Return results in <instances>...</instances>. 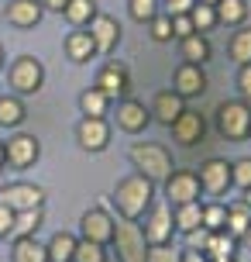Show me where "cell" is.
I'll return each mask as SVG.
<instances>
[{"mask_svg": "<svg viewBox=\"0 0 251 262\" xmlns=\"http://www.w3.org/2000/svg\"><path fill=\"white\" fill-rule=\"evenodd\" d=\"M165 200H169L172 207H179V204H193V200H199V176L196 169H172V176L165 180Z\"/></svg>", "mask_w": 251, "mask_h": 262, "instance_id": "8fae6325", "label": "cell"}, {"mask_svg": "<svg viewBox=\"0 0 251 262\" xmlns=\"http://www.w3.org/2000/svg\"><path fill=\"white\" fill-rule=\"evenodd\" d=\"M238 245H248V249H251V228L244 231V235H241V242H238Z\"/></svg>", "mask_w": 251, "mask_h": 262, "instance_id": "7dc6e473", "label": "cell"}, {"mask_svg": "<svg viewBox=\"0 0 251 262\" xmlns=\"http://www.w3.org/2000/svg\"><path fill=\"white\" fill-rule=\"evenodd\" d=\"M0 69H4V45H0Z\"/></svg>", "mask_w": 251, "mask_h": 262, "instance_id": "f907efd6", "label": "cell"}, {"mask_svg": "<svg viewBox=\"0 0 251 262\" xmlns=\"http://www.w3.org/2000/svg\"><path fill=\"white\" fill-rule=\"evenodd\" d=\"M41 14H45V7H41L38 0H7V7H4L7 25L21 28V31H28V28H38Z\"/></svg>", "mask_w": 251, "mask_h": 262, "instance_id": "ac0fdd59", "label": "cell"}, {"mask_svg": "<svg viewBox=\"0 0 251 262\" xmlns=\"http://www.w3.org/2000/svg\"><path fill=\"white\" fill-rule=\"evenodd\" d=\"M231 176H234V186H238V190H248L251 186V156L231 162Z\"/></svg>", "mask_w": 251, "mask_h": 262, "instance_id": "74e56055", "label": "cell"}, {"mask_svg": "<svg viewBox=\"0 0 251 262\" xmlns=\"http://www.w3.org/2000/svg\"><path fill=\"white\" fill-rule=\"evenodd\" d=\"M183 252L175 245H148V259L145 262H179Z\"/></svg>", "mask_w": 251, "mask_h": 262, "instance_id": "f35d334b", "label": "cell"}, {"mask_svg": "<svg viewBox=\"0 0 251 262\" xmlns=\"http://www.w3.org/2000/svg\"><path fill=\"white\" fill-rule=\"evenodd\" d=\"M217 21L227 28H241L248 21V0H217Z\"/></svg>", "mask_w": 251, "mask_h": 262, "instance_id": "83f0119b", "label": "cell"}, {"mask_svg": "<svg viewBox=\"0 0 251 262\" xmlns=\"http://www.w3.org/2000/svg\"><path fill=\"white\" fill-rule=\"evenodd\" d=\"M179 55H183V62H196V66H207L210 62V38L207 35H199V31H193V35H186V38H179Z\"/></svg>", "mask_w": 251, "mask_h": 262, "instance_id": "44dd1931", "label": "cell"}, {"mask_svg": "<svg viewBox=\"0 0 251 262\" xmlns=\"http://www.w3.org/2000/svg\"><path fill=\"white\" fill-rule=\"evenodd\" d=\"M100 14V7H96V0H69L66 11H62V17H66L72 28H86Z\"/></svg>", "mask_w": 251, "mask_h": 262, "instance_id": "f546056e", "label": "cell"}, {"mask_svg": "<svg viewBox=\"0 0 251 262\" xmlns=\"http://www.w3.org/2000/svg\"><path fill=\"white\" fill-rule=\"evenodd\" d=\"M7 86L17 97H35L45 86V66H41L38 55H17L7 66Z\"/></svg>", "mask_w": 251, "mask_h": 262, "instance_id": "277c9868", "label": "cell"}, {"mask_svg": "<svg viewBox=\"0 0 251 262\" xmlns=\"http://www.w3.org/2000/svg\"><path fill=\"white\" fill-rule=\"evenodd\" d=\"M238 90H241V100L251 104V62L238 69Z\"/></svg>", "mask_w": 251, "mask_h": 262, "instance_id": "b9f144b4", "label": "cell"}, {"mask_svg": "<svg viewBox=\"0 0 251 262\" xmlns=\"http://www.w3.org/2000/svg\"><path fill=\"white\" fill-rule=\"evenodd\" d=\"M179 262H210V259H207L203 252H193V249H186L183 255H179Z\"/></svg>", "mask_w": 251, "mask_h": 262, "instance_id": "bcb514c9", "label": "cell"}, {"mask_svg": "<svg viewBox=\"0 0 251 262\" xmlns=\"http://www.w3.org/2000/svg\"><path fill=\"white\" fill-rule=\"evenodd\" d=\"M148 111H152V121H159V124L169 128L172 121L186 111V97H179L175 90H159L152 97V107H148Z\"/></svg>", "mask_w": 251, "mask_h": 262, "instance_id": "d6986e66", "label": "cell"}, {"mask_svg": "<svg viewBox=\"0 0 251 262\" xmlns=\"http://www.w3.org/2000/svg\"><path fill=\"white\" fill-rule=\"evenodd\" d=\"M86 31L93 35V45H96V55H110L114 49L120 45V38H124V31H120V21L117 17H110V14H96L90 25H86Z\"/></svg>", "mask_w": 251, "mask_h": 262, "instance_id": "7c38bea8", "label": "cell"}, {"mask_svg": "<svg viewBox=\"0 0 251 262\" xmlns=\"http://www.w3.org/2000/svg\"><path fill=\"white\" fill-rule=\"evenodd\" d=\"M11 262H48V249L38 238H14L11 245Z\"/></svg>", "mask_w": 251, "mask_h": 262, "instance_id": "cb8c5ba5", "label": "cell"}, {"mask_svg": "<svg viewBox=\"0 0 251 262\" xmlns=\"http://www.w3.org/2000/svg\"><path fill=\"white\" fill-rule=\"evenodd\" d=\"M196 176H199V190L207 196H224V193H231V186H234V176H231V162L227 159H220V156H210L203 166L196 169Z\"/></svg>", "mask_w": 251, "mask_h": 262, "instance_id": "ba28073f", "label": "cell"}, {"mask_svg": "<svg viewBox=\"0 0 251 262\" xmlns=\"http://www.w3.org/2000/svg\"><path fill=\"white\" fill-rule=\"evenodd\" d=\"M110 245L117 252V262H145L148 259V242H145V231L138 221H124L120 217L114 224V238Z\"/></svg>", "mask_w": 251, "mask_h": 262, "instance_id": "5b68a950", "label": "cell"}, {"mask_svg": "<svg viewBox=\"0 0 251 262\" xmlns=\"http://www.w3.org/2000/svg\"><path fill=\"white\" fill-rule=\"evenodd\" d=\"M159 0H128V14H131V21H138V25H148L155 14H159Z\"/></svg>", "mask_w": 251, "mask_h": 262, "instance_id": "d590c367", "label": "cell"}, {"mask_svg": "<svg viewBox=\"0 0 251 262\" xmlns=\"http://www.w3.org/2000/svg\"><path fill=\"white\" fill-rule=\"evenodd\" d=\"M41 224H45V207L21 210V214H14V235L11 238H31V235H38Z\"/></svg>", "mask_w": 251, "mask_h": 262, "instance_id": "4dcf8cb0", "label": "cell"}, {"mask_svg": "<svg viewBox=\"0 0 251 262\" xmlns=\"http://www.w3.org/2000/svg\"><path fill=\"white\" fill-rule=\"evenodd\" d=\"M114 214L107 207H90L86 214L80 217V231L86 242H96V245H110V238H114Z\"/></svg>", "mask_w": 251, "mask_h": 262, "instance_id": "4fadbf2b", "label": "cell"}, {"mask_svg": "<svg viewBox=\"0 0 251 262\" xmlns=\"http://www.w3.org/2000/svg\"><path fill=\"white\" fill-rule=\"evenodd\" d=\"M196 28H193V17L189 14H175L172 17V38H186V35H193Z\"/></svg>", "mask_w": 251, "mask_h": 262, "instance_id": "60d3db41", "label": "cell"}, {"mask_svg": "<svg viewBox=\"0 0 251 262\" xmlns=\"http://www.w3.org/2000/svg\"><path fill=\"white\" fill-rule=\"evenodd\" d=\"M241 200H244V204H248V207H251V186H248V190H244V196H241Z\"/></svg>", "mask_w": 251, "mask_h": 262, "instance_id": "c3c4849f", "label": "cell"}, {"mask_svg": "<svg viewBox=\"0 0 251 262\" xmlns=\"http://www.w3.org/2000/svg\"><path fill=\"white\" fill-rule=\"evenodd\" d=\"M4 166H7V162H4V142H0V172H4Z\"/></svg>", "mask_w": 251, "mask_h": 262, "instance_id": "681fc988", "label": "cell"}, {"mask_svg": "<svg viewBox=\"0 0 251 262\" xmlns=\"http://www.w3.org/2000/svg\"><path fill=\"white\" fill-rule=\"evenodd\" d=\"M38 159H41V142L28 131H14L4 142V162L11 169H31Z\"/></svg>", "mask_w": 251, "mask_h": 262, "instance_id": "52a82bcc", "label": "cell"}, {"mask_svg": "<svg viewBox=\"0 0 251 262\" xmlns=\"http://www.w3.org/2000/svg\"><path fill=\"white\" fill-rule=\"evenodd\" d=\"M148 31H152V41H159V45L172 41V17L165 11H159L152 21H148Z\"/></svg>", "mask_w": 251, "mask_h": 262, "instance_id": "8d00e7d4", "label": "cell"}, {"mask_svg": "<svg viewBox=\"0 0 251 262\" xmlns=\"http://www.w3.org/2000/svg\"><path fill=\"white\" fill-rule=\"evenodd\" d=\"M28 118L24 111V100L17 97V93H0V128H21Z\"/></svg>", "mask_w": 251, "mask_h": 262, "instance_id": "603a6c76", "label": "cell"}, {"mask_svg": "<svg viewBox=\"0 0 251 262\" xmlns=\"http://www.w3.org/2000/svg\"><path fill=\"white\" fill-rule=\"evenodd\" d=\"M14 235V210L0 204V238H11Z\"/></svg>", "mask_w": 251, "mask_h": 262, "instance_id": "ee69618b", "label": "cell"}, {"mask_svg": "<svg viewBox=\"0 0 251 262\" xmlns=\"http://www.w3.org/2000/svg\"><path fill=\"white\" fill-rule=\"evenodd\" d=\"M38 4L45 7V11H52V14H62V11H66V4H69V0H38Z\"/></svg>", "mask_w": 251, "mask_h": 262, "instance_id": "f6af8a7d", "label": "cell"}, {"mask_svg": "<svg viewBox=\"0 0 251 262\" xmlns=\"http://www.w3.org/2000/svg\"><path fill=\"white\" fill-rule=\"evenodd\" d=\"M189 17H193V28H196L199 35H210L213 28L220 25L217 21V7L213 4H199V0H196V7L189 11Z\"/></svg>", "mask_w": 251, "mask_h": 262, "instance_id": "d6a6232c", "label": "cell"}, {"mask_svg": "<svg viewBox=\"0 0 251 262\" xmlns=\"http://www.w3.org/2000/svg\"><path fill=\"white\" fill-rule=\"evenodd\" d=\"M107 245H96V242H86L80 238L76 242V252H72V262H107Z\"/></svg>", "mask_w": 251, "mask_h": 262, "instance_id": "836d02e7", "label": "cell"}, {"mask_svg": "<svg viewBox=\"0 0 251 262\" xmlns=\"http://www.w3.org/2000/svg\"><path fill=\"white\" fill-rule=\"evenodd\" d=\"M203 255L210 262H227V259H238V238L227 235V231H213L210 242H207V249Z\"/></svg>", "mask_w": 251, "mask_h": 262, "instance_id": "7402d4cb", "label": "cell"}, {"mask_svg": "<svg viewBox=\"0 0 251 262\" xmlns=\"http://www.w3.org/2000/svg\"><path fill=\"white\" fill-rule=\"evenodd\" d=\"M141 231H145L148 245H172L175 238V224H172V204L169 200H152V207L141 217Z\"/></svg>", "mask_w": 251, "mask_h": 262, "instance_id": "8992f818", "label": "cell"}, {"mask_svg": "<svg viewBox=\"0 0 251 262\" xmlns=\"http://www.w3.org/2000/svg\"><path fill=\"white\" fill-rule=\"evenodd\" d=\"M227 262H238V259H227Z\"/></svg>", "mask_w": 251, "mask_h": 262, "instance_id": "f5cc1de1", "label": "cell"}, {"mask_svg": "<svg viewBox=\"0 0 251 262\" xmlns=\"http://www.w3.org/2000/svg\"><path fill=\"white\" fill-rule=\"evenodd\" d=\"M196 7V0H165V14L175 17V14H189Z\"/></svg>", "mask_w": 251, "mask_h": 262, "instance_id": "7bdbcfd3", "label": "cell"}, {"mask_svg": "<svg viewBox=\"0 0 251 262\" xmlns=\"http://www.w3.org/2000/svg\"><path fill=\"white\" fill-rule=\"evenodd\" d=\"M251 228V207L244 204V200H234V204H227V224L224 231L227 235H234L241 242V235Z\"/></svg>", "mask_w": 251, "mask_h": 262, "instance_id": "f1b7e54d", "label": "cell"}, {"mask_svg": "<svg viewBox=\"0 0 251 262\" xmlns=\"http://www.w3.org/2000/svg\"><path fill=\"white\" fill-rule=\"evenodd\" d=\"M152 200H155V183L145 180L141 172H131L114 186V207L124 221H141L145 210L152 207Z\"/></svg>", "mask_w": 251, "mask_h": 262, "instance_id": "6da1fadb", "label": "cell"}, {"mask_svg": "<svg viewBox=\"0 0 251 262\" xmlns=\"http://www.w3.org/2000/svg\"><path fill=\"white\" fill-rule=\"evenodd\" d=\"M114 118H117L120 131H128V135H141V131L152 124V111H148L141 100H134V97H120Z\"/></svg>", "mask_w": 251, "mask_h": 262, "instance_id": "2e32d148", "label": "cell"}, {"mask_svg": "<svg viewBox=\"0 0 251 262\" xmlns=\"http://www.w3.org/2000/svg\"><path fill=\"white\" fill-rule=\"evenodd\" d=\"M217 131L227 142H248L251 138V104L248 100H220L217 104Z\"/></svg>", "mask_w": 251, "mask_h": 262, "instance_id": "3957f363", "label": "cell"}, {"mask_svg": "<svg viewBox=\"0 0 251 262\" xmlns=\"http://www.w3.org/2000/svg\"><path fill=\"white\" fill-rule=\"evenodd\" d=\"M169 131H172V142H175V145H183V148H196V145L207 138V118H203L199 111H189V107H186L183 114L169 124Z\"/></svg>", "mask_w": 251, "mask_h": 262, "instance_id": "30bf717a", "label": "cell"}, {"mask_svg": "<svg viewBox=\"0 0 251 262\" xmlns=\"http://www.w3.org/2000/svg\"><path fill=\"white\" fill-rule=\"evenodd\" d=\"M62 49H66V59L76 66H86L96 55V45H93V35L86 31V28H72L66 35V41H62Z\"/></svg>", "mask_w": 251, "mask_h": 262, "instance_id": "ffe728a7", "label": "cell"}, {"mask_svg": "<svg viewBox=\"0 0 251 262\" xmlns=\"http://www.w3.org/2000/svg\"><path fill=\"white\" fill-rule=\"evenodd\" d=\"M0 204H4V207H11L14 214L45 207V186L24 183V180H17V183H4V186H0Z\"/></svg>", "mask_w": 251, "mask_h": 262, "instance_id": "9c48e42d", "label": "cell"}, {"mask_svg": "<svg viewBox=\"0 0 251 262\" xmlns=\"http://www.w3.org/2000/svg\"><path fill=\"white\" fill-rule=\"evenodd\" d=\"M210 228H203V224H199V228H193V231H189V235H186V249H193V252H203L207 249V242H210Z\"/></svg>", "mask_w": 251, "mask_h": 262, "instance_id": "ab89813d", "label": "cell"}, {"mask_svg": "<svg viewBox=\"0 0 251 262\" xmlns=\"http://www.w3.org/2000/svg\"><path fill=\"white\" fill-rule=\"evenodd\" d=\"M172 224H175V231L189 235L193 228L203 224V204L193 200V204H179V207H172Z\"/></svg>", "mask_w": 251, "mask_h": 262, "instance_id": "484cf974", "label": "cell"}, {"mask_svg": "<svg viewBox=\"0 0 251 262\" xmlns=\"http://www.w3.org/2000/svg\"><path fill=\"white\" fill-rule=\"evenodd\" d=\"M199 4H217V0H199Z\"/></svg>", "mask_w": 251, "mask_h": 262, "instance_id": "816d5d0a", "label": "cell"}, {"mask_svg": "<svg viewBox=\"0 0 251 262\" xmlns=\"http://www.w3.org/2000/svg\"><path fill=\"white\" fill-rule=\"evenodd\" d=\"M100 90L110 97V100H120V97H131V73L124 62H104L100 73H96V83Z\"/></svg>", "mask_w": 251, "mask_h": 262, "instance_id": "9a60e30c", "label": "cell"}, {"mask_svg": "<svg viewBox=\"0 0 251 262\" xmlns=\"http://www.w3.org/2000/svg\"><path fill=\"white\" fill-rule=\"evenodd\" d=\"M224 224H227V204H220V200L203 204V228H210V231H224Z\"/></svg>", "mask_w": 251, "mask_h": 262, "instance_id": "e575fe53", "label": "cell"}, {"mask_svg": "<svg viewBox=\"0 0 251 262\" xmlns=\"http://www.w3.org/2000/svg\"><path fill=\"white\" fill-rule=\"evenodd\" d=\"M227 55H231L238 66L251 62V28L248 25H241L238 31L231 35V41H227Z\"/></svg>", "mask_w": 251, "mask_h": 262, "instance_id": "1f68e13d", "label": "cell"}, {"mask_svg": "<svg viewBox=\"0 0 251 262\" xmlns=\"http://www.w3.org/2000/svg\"><path fill=\"white\" fill-rule=\"evenodd\" d=\"M76 242H80V238L72 235V231H55V235L45 242V249H48V262H72Z\"/></svg>", "mask_w": 251, "mask_h": 262, "instance_id": "4316f807", "label": "cell"}, {"mask_svg": "<svg viewBox=\"0 0 251 262\" xmlns=\"http://www.w3.org/2000/svg\"><path fill=\"white\" fill-rule=\"evenodd\" d=\"M128 159H131V166L145 180H152V183L159 186V183H165L172 176V152L165 148V145H159V142H134L131 148H128Z\"/></svg>", "mask_w": 251, "mask_h": 262, "instance_id": "7a4b0ae2", "label": "cell"}, {"mask_svg": "<svg viewBox=\"0 0 251 262\" xmlns=\"http://www.w3.org/2000/svg\"><path fill=\"white\" fill-rule=\"evenodd\" d=\"M76 145L83 152H104L110 145V121L107 118H83L76 124Z\"/></svg>", "mask_w": 251, "mask_h": 262, "instance_id": "e0dca14e", "label": "cell"}, {"mask_svg": "<svg viewBox=\"0 0 251 262\" xmlns=\"http://www.w3.org/2000/svg\"><path fill=\"white\" fill-rule=\"evenodd\" d=\"M110 97H107L100 86H90V90H83L80 93V111H83V118H107L110 114Z\"/></svg>", "mask_w": 251, "mask_h": 262, "instance_id": "d4e9b609", "label": "cell"}, {"mask_svg": "<svg viewBox=\"0 0 251 262\" xmlns=\"http://www.w3.org/2000/svg\"><path fill=\"white\" fill-rule=\"evenodd\" d=\"M207 69L196 62H179L175 66V73H172V90L179 93V97H203L207 93Z\"/></svg>", "mask_w": 251, "mask_h": 262, "instance_id": "5bb4252c", "label": "cell"}]
</instances>
